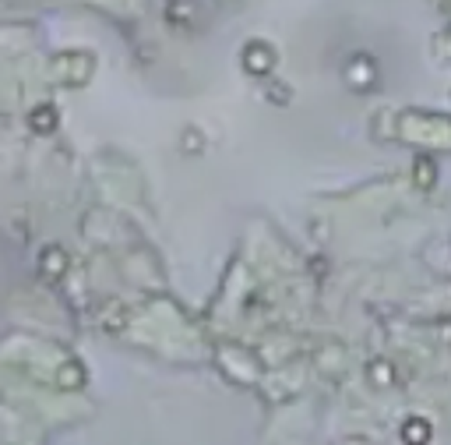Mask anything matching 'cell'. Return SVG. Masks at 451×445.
<instances>
[{
  "label": "cell",
  "mask_w": 451,
  "mask_h": 445,
  "mask_svg": "<svg viewBox=\"0 0 451 445\" xmlns=\"http://www.w3.org/2000/svg\"><path fill=\"white\" fill-rule=\"evenodd\" d=\"M406 438H413V442H427V438H430V424H423V421L406 424Z\"/></svg>",
  "instance_id": "obj_1"
}]
</instances>
